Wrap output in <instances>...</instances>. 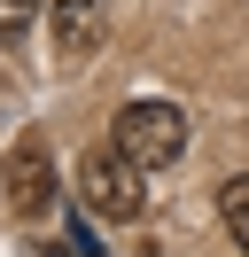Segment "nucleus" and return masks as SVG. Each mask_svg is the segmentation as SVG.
<instances>
[{
  "label": "nucleus",
  "instance_id": "nucleus-5",
  "mask_svg": "<svg viewBox=\"0 0 249 257\" xmlns=\"http://www.w3.org/2000/svg\"><path fill=\"white\" fill-rule=\"evenodd\" d=\"M218 218H226V234L249 249V172H233L226 187H218Z\"/></svg>",
  "mask_w": 249,
  "mask_h": 257
},
{
  "label": "nucleus",
  "instance_id": "nucleus-3",
  "mask_svg": "<svg viewBox=\"0 0 249 257\" xmlns=\"http://www.w3.org/2000/svg\"><path fill=\"white\" fill-rule=\"evenodd\" d=\"M0 187H8V210H16V218H39V210L55 203V172H47V148L31 141V133L8 148V164H0Z\"/></svg>",
  "mask_w": 249,
  "mask_h": 257
},
{
  "label": "nucleus",
  "instance_id": "nucleus-2",
  "mask_svg": "<svg viewBox=\"0 0 249 257\" xmlns=\"http://www.w3.org/2000/svg\"><path fill=\"white\" fill-rule=\"evenodd\" d=\"M117 148L140 164V172L179 164L187 156V117H179V101H125V109H117Z\"/></svg>",
  "mask_w": 249,
  "mask_h": 257
},
{
  "label": "nucleus",
  "instance_id": "nucleus-4",
  "mask_svg": "<svg viewBox=\"0 0 249 257\" xmlns=\"http://www.w3.org/2000/svg\"><path fill=\"white\" fill-rule=\"evenodd\" d=\"M109 32V0H55V55L62 63H86Z\"/></svg>",
  "mask_w": 249,
  "mask_h": 257
},
{
  "label": "nucleus",
  "instance_id": "nucleus-6",
  "mask_svg": "<svg viewBox=\"0 0 249 257\" xmlns=\"http://www.w3.org/2000/svg\"><path fill=\"white\" fill-rule=\"evenodd\" d=\"M31 16H39V0H0V39H16Z\"/></svg>",
  "mask_w": 249,
  "mask_h": 257
},
{
  "label": "nucleus",
  "instance_id": "nucleus-1",
  "mask_svg": "<svg viewBox=\"0 0 249 257\" xmlns=\"http://www.w3.org/2000/svg\"><path fill=\"white\" fill-rule=\"evenodd\" d=\"M140 164L125 156V148H93L86 164H78V203L93 210V218H117V226H133L140 210H148V187H140Z\"/></svg>",
  "mask_w": 249,
  "mask_h": 257
}]
</instances>
